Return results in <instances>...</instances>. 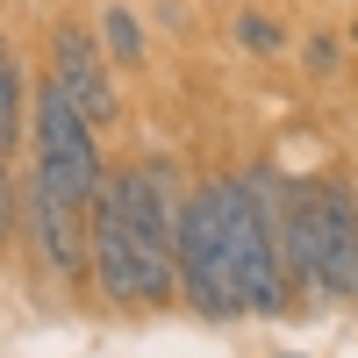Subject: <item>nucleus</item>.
Listing matches in <instances>:
<instances>
[{
	"label": "nucleus",
	"instance_id": "f03ea898",
	"mask_svg": "<svg viewBox=\"0 0 358 358\" xmlns=\"http://www.w3.org/2000/svg\"><path fill=\"white\" fill-rule=\"evenodd\" d=\"M86 280L101 287L108 308L122 315H151L179 301V251H158L129 229V215L115 208V187L101 179L86 201Z\"/></svg>",
	"mask_w": 358,
	"mask_h": 358
},
{
	"label": "nucleus",
	"instance_id": "f8f14e48",
	"mask_svg": "<svg viewBox=\"0 0 358 358\" xmlns=\"http://www.w3.org/2000/svg\"><path fill=\"white\" fill-rule=\"evenodd\" d=\"M308 65H315V72H330V65H337V43H330V36H315V43H308Z\"/></svg>",
	"mask_w": 358,
	"mask_h": 358
},
{
	"label": "nucleus",
	"instance_id": "423d86ee",
	"mask_svg": "<svg viewBox=\"0 0 358 358\" xmlns=\"http://www.w3.org/2000/svg\"><path fill=\"white\" fill-rule=\"evenodd\" d=\"M108 187H115V208L129 215V229L143 236V244H158V251H179V215H187V179H179L172 158H143L129 172H108Z\"/></svg>",
	"mask_w": 358,
	"mask_h": 358
},
{
	"label": "nucleus",
	"instance_id": "0eeeda50",
	"mask_svg": "<svg viewBox=\"0 0 358 358\" xmlns=\"http://www.w3.org/2000/svg\"><path fill=\"white\" fill-rule=\"evenodd\" d=\"M50 79L65 86V101H72L94 129H115V122H122V94H115V79H108V50L86 36L79 22H57V29H50Z\"/></svg>",
	"mask_w": 358,
	"mask_h": 358
},
{
	"label": "nucleus",
	"instance_id": "6e6552de",
	"mask_svg": "<svg viewBox=\"0 0 358 358\" xmlns=\"http://www.w3.org/2000/svg\"><path fill=\"white\" fill-rule=\"evenodd\" d=\"M29 136V79H22V57L8 43V29H0V151H15Z\"/></svg>",
	"mask_w": 358,
	"mask_h": 358
},
{
	"label": "nucleus",
	"instance_id": "7ed1b4c3",
	"mask_svg": "<svg viewBox=\"0 0 358 358\" xmlns=\"http://www.w3.org/2000/svg\"><path fill=\"white\" fill-rule=\"evenodd\" d=\"M179 301L208 322H236L244 301H236L229 280V222H222V172L201 179L187 194V215H179Z\"/></svg>",
	"mask_w": 358,
	"mask_h": 358
},
{
	"label": "nucleus",
	"instance_id": "9b49d317",
	"mask_svg": "<svg viewBox=\"0 0 358 358\" xmlns=\"http://www.w3.org/2000/svg\"><path fill=\"white\" fill-rule=\"evenodd\" d=\"M22 229V201H15V179H8V151H0V236Z\"/></svg>",
	"mask_w": 358,
	"mask_h": 358
},
{
	"label": "nucleus",
	"instance_id": "1a4fd4ad",
	"mask_svg": "<svg viewBox=\"0 0 358 358\" xmlns=\"http://www.w3.org/2000/svg\"><path fill=\"white\" fill-rule=\"evenodd\" d=\"M101 50L115 57V65H143V22L122 8V0L101 8Z\"/></svg>",
	"mask_w": 358,
	"mask_h": 358
},
{
	"label": "nucleus",
	"instance_id": "20e7f679",
	"mask_svg": "<svg viewBox=\"0 0 358 358\" xmlns=\"http://www.w3.org/2000/svg\"><path fill=\"white\" fill-rule=\"evenodd\" d=\"M29 143H36V172L43 187H57L65 201H94V187L108 179V165H101V129L86 122V115L65 101V86H57L50 72H43V86L29 94Z\"/></svg>",
	"mask_w": 358,
	"mask_h": 358
},
{
	"label": "nucleus",
	"instance_id": "39448f33",
	"mask_svg": "<svg viewBox=\"0 0 358 358\" xmlns=\"http://www.w3.org/2000/svg\"><path fill=\"white\" fill-rule=\"evenodd\" d=\"M22 236H29L36 265L57 287H79L86 280V208L65 201L57 187H43L36 172H29V187H22Z\"/></svg>",
	"mask_w": 358,
	"mask_h": 358
},
{
	"label": "nucleus",
	"instance_id": "f257e3e1",
	"mask_svg": "<svg viewBox=\"0 0 358 358\" xmlns=\"http://www.w3.org/2000/svg\"><path fill=\"white\" fill-rule=\"evenodd\" d=\"M280 258H287V280H308L315 294L358 301V194L344 179H294L287 187Z\"/></svg>",
	"mask_w": 358,
	"mask_h": 358
},
{
	"label": "nucleus",
	"instance_id": "9d476101",
	"mask_svg": "<svg viewBox=\"0 0 358 358\" xmlns=\"http://www.w3.org/2000/svg\"><path fill=\"white\" fill-rule=\"evenodd\" d=\"M236 43H251L258 57H273L287 36H280V22H265V15H236Z\"/></svg>",
	"mask_w": 358,
	"mask_h": 358
}]
</instances>
